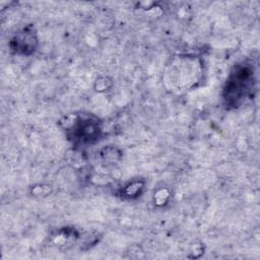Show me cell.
Wrapping results in <instances>:
<instances>
[{"instance_id": "6da1fadb", "label": "cell", "mask_w": 260, "mask_h": 260, "mask_svg": "<svg viewBox=\"0 0 260 260\" xmlns=\"http://www.w3.org/2000/svg\"><path fill=\"white\" fill-rule=\"evenodd\" d=\"M254 71L250 64L237 65L231 72L223 88V100L228 106L237 108L253 95Z\"/></svg>"}, {"instance_id": "7a4b0ae2", "label": "cell", "mask_w": 260, "mask_h": 260, "mask_svg": "<svg viewBox=\"0 0 260 260\" xmlns=\"http://www.w3.org/2000/svg\"><path fill=\"white\" fill-rule=\"evenodd\" d=\"M64 129L69 139L76 144H91L102 134L101 122L92 115H69L64 117Z\"/></svg>"}, {"instance_id": "3957f363", "label": "cell", "mask_w": 260, "mask_h": 260, "mask_svg": "<svg viewBox=\"0 0 260 260\" xmlns=\"http://www.w3.org/2000/svg\"><path fill=\"white\" fill-rule=\"evenodd\" d=\"M38 45V38L31 26H26L18 31L10 41L11 50L20 55L28 56L32 54Z\"/></svg>"}, {"instance_id": "277c9868", "label": "cell", "mask_w": 260, "mask_h": 260, "mask_svg": "<svg viewBox=\"0 0 260 260\" xmlns=\"http://www.w3.org/2000/svg\"><path fill=\"white\" fill-rule=\"evenodd\" d=\"M144 189V181L142 180H135L127 185L124 186V188L121 190V195L126 198H136L140 196Z\"/></svg>"}, {"instance_id": "5b68a950", "label": "cell", "mask_w": 260, "mask_h": 260, "mask_svg": "<svg viewBox=\"0 0 260 260\" xmlns=\"http://www.w3.org/2000/svg\"><path fill=\"white\" fill-rule=\"evenodd\" d=\"M101 156L103 157L104 160L109 161V162H114L118 161L121 157V151L113 146L110 147H105L101 151Z\"/></svg>"}, {"instance_id": "8992f818", "label": "cell", "mask_w": 260, "mask_h": 260, "mask_svg": "<svg viewBox=\"0 0 260 260\" xmlns=\"http://www.w3.org/2000/svg\"><path fill=\"white\" fill-rule=\"evenodd\" d=\"M170 197V193L168 192L167 189H159L155 195H154V198H155V204L156 205H165L167 202H168V199Z\"/></svg>"}, {"instance_id": "52a82bcc", "label": "cell", "mask_w": 260, "mask_h": 260, "mask_svg": "<svg viewBox=\"0 0 260 260\" xmlns=\"http://www.w3.org/2000/svg\"><path fill=\"white\" fill-rule=\"evenodd\" d=\"M51 186L49 185H36L31 188L32 196H47L50 193Z\"/></svg>"}]
</instances>
